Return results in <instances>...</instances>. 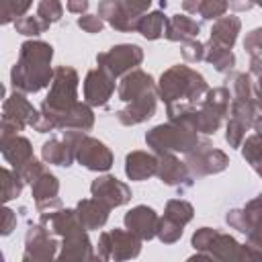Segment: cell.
Instances as JSON below:
<instances>
[{"label":"cell","instance_id":"obj_12","mask_svg":"<svg viewBox=\"0 0 262 262\" xmlns=\"http://www.w3.org/2000/svg\"><path fill=\"white\" fill-rule=\"evenodd\" d=\"M115 92V78L102 70V68H94L86 74L84 78V102H88L90 106H104L108 102V98Z\"/></svg>","mask_w":262,"mask_h":262},{"label":"cell","instance_id":"obj_41","mask_svg":"<svg viewBox=\"0 0 262 262\" xmlns=\"http://www.w3.org/2000/svg\"><path fill=\"white\" fill-rule=\"evenodd\" d=\"M180 53H182V57H184L188 63H196V61L205 59V43H201V41H196V39L184 41L182 47H180Z\"/></svg>","mask_w":262,"mask_h":262},{"label":"cell","instance_id":"obj_45","mask_svg":"<svg viewBox=\"0 0 262 262\" xmlns=\"http://www.w3.org/2000/svg\"><path fill=\"white\" fill-rule=\"evenodd\" d=\"M215 231L217 229H213V227H201V229H196L192 233V248L199 250V252H205L207 246H209V242L213 239Z\"/></svg>","mask_w":262,"mask_h":262},{"label":"cell","instance_id":"obj_53","mask_svg":"<svg viewBox=\"0 0 262 262\" xmlns=\"http://www.w3.org/2000/svg\"><path fill=\"white\" fill-rule=\"evenodd\" d=\"M252 2H254L256 6H260V8H262V0H252Z\"/></svg>","mask_w":262,"mask_h":262},{"label":"cell","instance_id":"obj_23","mask_svg":"<svg viewBox=\"0 0 262 262\" xmlns=\"http://www.w3.org/2000/svg\"><path fill=\"white\" fill-rule=\"evenodd\" d=\"M158 170V156L135 149L129 151L125 158V174L129 180H145L154 176Z\"/></svg>","mask_w":262,"mask_h":262},{"label":"cell","instance_id":"obj_39","mask_svg":"<svg viewBox=\"0 0 262 262\" xmlns=\"http://www.w3.org/2000/svg\"><path fill=\"white\" fill-rule=\"evenodd\" d=\"M227 8H229L227 0H203L201 8H199V14L205 20H217L227 12Z\"/></svg>","mask_w":262,"mask_h":262},{"label":"cell","instance_id":"obj_47","mask_svg":"<svg viewBox=\"0 0 262 262\" xmlns=\"http://www.w3.org/2000/svg\"><path fill=\"white\" fill-rule=\"evenodd\" d=\"M14 227H16V213L10 207H4V211H2V235L12 233Z\"/></svg>","mask_w":262,"mask_h":262},{"label":"cell","instance_id":"obj_7","mask_svg":"<svg viewBox=\"0 0 262 262\" xmlns=\"http://www.w3.org/2000/svg\"><path fill=\"white\" fill-rule=\"evenodd\" d=\"M141 242L133 231L125 229H111L102 231L98 237V252L96 258L100 260H131L139 256L141 252Z\"/></svg>","mask_w":262,"mask_h":262},{"label":"cell","instance_id":"obj_49","mask_svg":"<svg viewBox=\"0 0 262 262\" xmlns=\"http://www.w3.org/2000/svg\"><path fill=\"white\" fill-rule=\"evenodd\" d=\"M131 10H135L137 14H145L147 12V8H149V4H151V0H123Z\"/></svg>","mask_w":262,"mask_h":262},{"label":"cell","instance_id":"obj_37","mask_svg":"<svg viewBox=\"0 0 262 262\" xmlns=\"http://www.w3.org/2000/svg\"><path fill=\"white\" fill-rule=\"evenodd\" d=\"M250 127L233 117H229L227 125H225V141L229 143V147H242L244 143V137H246V131Z\"/></svg>","mask_w":262,"mask_h":262},{"label":"cell","instance_id":"obj_17","mask_svg":"<svg viewBox=\"0 0 262 262\" xmlns=\"http://www.w3.org/2000/svg\"><path fill=\"white\" fill-rule=\"evenodd\" d=\"M154 88H158L154 78L147 72L135 68V70H131V72H127L123 76V80H121V84L117 88V94H119V100L131 102L137 96H141V94H145V92H149Z\"/></svg>","mask_w":262,"mask_h":262},{"label":"cell","instance_id":"obj_14","mask_svg":"<svg viewBox=\"0 0 262 262\" xmlns=\"http://www.w3.org/2000/svg\"><path fill=\"white\" fill-rule=\"evenodd\" d=\"M90 192H92L94 199L102 201V203L108 205L111 209L129 203L131 196H133V194H131V188H129L125 182H121V180H117L115 176H108V174L98 176L96 180H92Z\"/></svg>","mask_w":262,"mask_h":262},{"label":"cell","instance_id":"obj_28","mask_svg":"<svg viewBox=\"0 0 262 262\" xmlns=\"http://www.w3.org/2000/svg\"><path fill=\"white\" fill-rule=\"evenodd\" d=\"M205 61H209L217 72L227 74L235 66V55L231 53V49L209 41V43H205Z\"/></svg>","mask_w":262,"mask_h":262},{"label":"cell","instance_id":"obj_22","mask_svg":"<svg viewBox=\"0 0 262 262\" xmlns=\"http://www.w3.org/2000/svg\"><path fill=\"white\" fill-rule=\"evenodd\" d=\"M0 149H2V156L4 160L16 170L20 168L25 162H29L33 156V145L27 137L23 135H10V137H0Z\"/></svg>","mask_w":262,"mask_h":262},{"label":"cell","instance_id":"obj_9","mask_svg":"<svg viewBox=\"0 0 262 262\" xmlns=\"http://www.w3.org/2000/svg\"><path fill=\"white\" fill-rule=\"evenodd\" d=\"M143 61V49L135 43H121L96 55L98 68L106 70L113 78L125 76L127 72L135 70Z\"/></svg>","mask_w":262,"mask_h":262},{"label":"cell","instance_id":"obj_10","mask_svg":"<svg viewBox=\"0 0 262 262\" xmlns=\"http://www.w3.org/2000/svg\"><path fill=\"white\" fill-rule=\"evenodd\" d=\"M51 231L43 223H35L27 229L25 235V262H45L57 256V242L49 235Z\"/></svg>","mask_w":262,"mask_h":262},{"label":"cell","instance_id":"obj_3","mask_svg":"<svg viewBox=\"0 0 262 262\" xmlns=\"http://www.w3.org/2000/svg\"><path fill=\"white\" fill-rule=\"evenodd\" d=\"M209 86L203 74L188 66H172L166 72H162L158 82V96L166 102H192L199 104L203 96L207 94Z\"/></svg>","mask_w":262,"mask_h":262},{"label":"cell","instance_id":"obj_51","mask_svg":"<svg viewBox=\"0 0 262 262\" xmlns=\"http://www.w3.org/2000/svg\"><path fill=\"white\" fill-rule=\"evenodd\" d=\"M201 2H203V0H182V8H184L186 12H190V14H196L199 8H201Z\"/></svg>","mask_w":262,"mask_h":262},{"label":"cell","instance_id":"obj_33","mask_svg":"<svg viewBox=\"0 0 262 262\" xmlns=\"http://www.w3.org/2000/svg\"><path fill=\"white\" fill-rule=\"evenodd\" d=\"M164 215L170 217V219H174V221L180 223V225H186L188 221H192L194 209H192L190 203H186V201H182V199H172V201L166 203Z\"/></svg>","mask_w":262,"mask_h":262},{"label":"cell","instance_id":"obj_50","mask_svg":"<svg viewBox=\"0 0 262 262\" xmlns=\"http://www.w3.org/2000/svg\"><path fill=\"white\" fill-rule=\"evenodd\" d=\"M227 4H229V8H233V10H237V12L250 10V8L254 6L252 0H227Z\"/></svg>","mask_w":262,"mask_h":262},{"label":"cell","instance_id":"obj_38","mask_svg":"<svg viewBox=\"0 0 262 262\" xmlns=\"http://www.w3.org/2000/svg\"><path fill=\"white\" fill-rule=\"evenodd\" d=\"M37 14L47 20L49 25L61 20V14H63V6L59 0H37Z\"/></svg>","mask_w":262,"mask_h":262},{"label":"cell","instance_id":"obj_43","mask_svg":"<svg viewBox=\"0 0 262 262\" xmlns=\"http://www.w3.org/2000/svg\"><path fill=\"white\" fill-rule=\"evenodd\" d=\"M76 23H78V27L82 31H86L90 35H96V33H100L104 29V20L98 14H82V16H78Z\"/></svg>","mask_w":262,"mask_h":262},{"label":"cell","instance_id":"obj_26","mask_svg":"<svg viewBox=\"0 0 262 262\" xmlns=\"http://www.w3.org/2000/svg\"><path fill=\"white\" fill-rule=\"evenodd\" d=\"M41 158L45 164H53V166H61V168L72 166V162L76 160L74 147L68 143V139H57V137L43 143Z\"/></svg>","mask_w":262,"mask_h":262},{"label":"cell","instance_id":"obj_44","mask_svg":"<svg viewBox=\"0 0 262 262\" xmlns=\"http://www.w3.org/2000/svg\"><path fill=\"white\" fill-rule=\"evenodd\" d=\"M45 170V166L39 162V160H35V158H31L29 162H25L20 168H16V172L23 176V180L25 182H33L41 172Z\"/></svg>","mask_w":262,"mask_h":262},{"label":"cell","instance_id":"obj_32","mask_svg":"<svg viewBox=\"0 0 262 262\" xmlns=\"http://www.w3.org/2000/svg\"><path fill=\"white\" fill-rule=\"evenodd\" d=\"M31 6H33V0H0V23L2 25L14 23Z\"/></svg>","mask_w":262,"mask_h":262},{"label":"cell","instance_id":"obj_11","mask_svg":"<svg viewBox=\"0 0 262 262\" xmlns=\"http://www.w3.org/2000/svg\"><path fill=\"white\" fill-rule=\"evenodd\" d=\"M98 16L102 20H106L119 33L137 31V25L141 18V14L131 10L123 0H100L98 2Z\"/></svg>","mask_w":262,"mask_h":262},{"label":"cell","instance_id":"obj_1","mask_svg":"<svg viewBox=\"0 0 262 262\" xmlns=\"http://www.w3.org/2000/svg\"><path fill=\"white\" fill-rule=\"evenodd\" d=\"M78 72L72 66H57L53 72L51 88L33 129L47 133L53 129H80L90 131L94 125V113L88 102H78Z\"/></svg>","mask_w":262,"mask_h":262},{"label":"cell","instance_id":"obj_4","mask_svg":"<svg viewBox=\"0 0 262 262\" xmlns=\"http://www.w3.org/2000/svg\"><path fill=\"white\" fill-rule=\"evenodd\" d=\"M63 139L74 147V156L80 166L92 172H106L113 166V151L96 137L86 135L80 129H63Z\"/></svg>","mask_w":262,"mask_h":262},{"label":"cell","instance_id":"obj_36","mask_svg":"<svg viewBox=\"0 0 262 262\" xmlns=\"http://www.w3.org/2000/svg\"><path fill=\"white\" fill-rule=\"evenodd\" d=\"M242 156L248 164L256 166L258 162H262V131H256L254 135H250L244 143H242Z\"/></svg>","mask_w":262,"mask_h":262},{"label":"cell","instance_id":"obj_21","mask_svg":"<svg viewBox=\"0 0 262 262\" xmlns=\"http://www.w3.org/2000/svg\"><path fill=\"white\" fill-rule=\"evenodd\" d=\"M108 211L111 207L104 205L102 201L98 199H82L78 205H76V213H78V219L80 223L84 225V229H100L106 221H108Z\"/></svg>","mask_w":262,"mask_h":262},{"label":"cell","instance_id":"obj_48","mask_svg":"<svg viewBox=\"0 0 262 262\" xmlns=\"http://www.w3.org/2000/svg\"><path fill=\"white\" fill-rule=\"evenodd\" d=\"M66 6H68V10L74 12V14H86L90 2H88V0H68Z\"/></svg>","mask_w":262,"mask_h":262},{"label":"cell","instance_id":"obj_5","mask_svg":"<svg viewBox=\"0 0 262 262\" xmlns=\"http://www.w3.org/2000/svg\"><path fill=\"white\" fill-rule=\"evenodd\" d=\"M199 139H201L199 133H194L178 123H172V121L156 125L145 133V143H147V147H151V151L156 156L168 154V151L186 154L199 143Z\"/></svg>","mask_w":262,"mask_h":262},{"label":"cell","instance_id":"obj_13","mask_svg":"<svg viewBox=\"0 0 262 262\" xmlns=\"http://www.w3.org/2000/svg\"><path fill=\"white\" fill-rule=\"evenodd\" d=\"M156 176L166 186H174V188H188L192 184V180H194V176L190 174L186 162H180L172 151L158 156Z\"/></svg>","mask_w":262,"mask_h":262},{"label":"cell","instance_id":"obj_29","mask_svg":"<svg viewBox=\"0 0 262 262\" xmlns=\"http://www.w3.org/2000/svg\"><path fill=\"white\" fill-rule=\"evenodd\" d=\"M166 16L162 10H154V12H145L141 14L139 18V25H137V31L147 39V41H156L164 35V29H166Z\"/></svg>","mask_w":262,"mask_h":262},{"label":"cell","instance_id":"obj_27","mask_svg":"<svg viewBox=\"0 0 262 262\" xmlns=\"http://www.w3.org/2000/svg\"><path fill=\"white\" fill-rule=\"evenodd\" d=\"M31 192L35 203H43V201H51L57 199L59 192V180L55 174H51L49 170H43L33 182H31Z\"/></svg>","mask_w":262,"mask_h":262},{"label":"cell","instance_id":"obj_20","mask_svg":"<svg viewBox=\"0 0 262 262\" xmlns=\"http://www.w3.org/2000/svg\"><path fill=\"white\" fill-rule=\"evenodd\" d=\"M205 252L211 254L213 260H223V262H242L244 260V244H239L229 233H221V231H215V235L209 242Z\"/></svg>","mask_w":262,"mask_h":262},{"label":"cell","instance_id":"obj_34","mask_svg":"<svg viewBox=\"0 0 262 262\" xmlns=\"http://www.w3.org/2000/svg\"><path fill=\"white\" fill-rule=\"evenodd\" d=\"M51 25L47 20H43L39 14H31V16H20L14 20V29L16 33L25 35V37H35V35H41L49 29Z\"/></svg>","mask_w":262,"mask_h":262},{"label":"cell","instance_id":"obj_42","mask_svg":"<svg viewBox=\"0 0 262 262\" xmlns=\"http://www.w3.org/2000/svg\"><path fill=\"white\" fill-rule=\"evenodd\" d=\"M244 49L250 57H262V27L252 29L244 39Z\"/></svg>","mask_w":262,"mask_h":262},{"label":"cell","instance_id":"obj_35","mask_svg":"<svg viewBox=\"0 0 262 262\" xmlns=\"http://www.w3.org/2000/svg\"><path fill=\"white\" fill-rule=\"evenodd\" d=\"M182 227H184V225H180V223H176L174 219H170V217L164 215V217H160L156 237H158L162 244H174V242L180 239V235H182Z\"/></svg>","mask_w":262,"mask_h":262},{"label":"cell","instance_id":"obj_24","mask_svg":"<svg viewBox=\"0 0 262 262\" xmlns=\"http://www.w3.org/2000/svg\"><path fill=\"white\" fill-rule=\"evenodd\" d=\"M199 33H201V25L196 20H192L190 16H184V14L170 16L166 20V29H164V37L168 41H176V43L196 39Z\"/></svg>","mask_w":262,"mask_h":262},{"label":"cell","instance_id":"obj_16","mask_svg":"<svg viewBox=\"0 0 262 262\" xmlns=\"http://www.w3.org/2000/svg\"><path fill=\"white\" fill-rule=\"evenodd\" d=\"M158 223H160L158 213L147 205H137V207H133L131 211L125 213V227L129 231H133L143 242L156 237Z\"/></svg>","mask_w":262,"mask_h":262},{"label":"cell","instance_id":"obj_52","mask_svg":"<svg viewBox=\"0 0 262 262\" xmlns=\"http://www.w3.org/2000/svg\"><path fill=\"white\" fill-rule=\"evenodd\" d=\"M254 170H256V174H258V176L262 178V162H258V164L254 166Z\"/></svg>","mask_w":262,"mask_h":262},{"label":"cell","instance_id":"obj_40","mask_svg":"<svg viewBox=\"0 0 262 262\" xmlns=\"http://www.w3.org/2000/svg\"><path fill=\"white\" fill-rule=\"evenodd\" d=\"M252 76V88H254V98L258 106L262 108V57H252L250 59V72Z\"/></svg>","mask_w":262,"mask_h":262},{"label":"cell","instance_id":"obj_15","mask_svg":"<svg viewBox=\"0 0 262 262\" xmlns=\"http://www.w3.org/2000/svg\"><path fill=\"white\" fill-rule=\"evenodd\" d=\"M156 106H158V88L137 96L131 102H127V106L117 111V121L125 127L139 125V123H143L156 115Z\"/></svg>","mask_w":262,"mask_h":262},{"label":"cell","instance_id":"obj_31","mask_svg":"<svg viewBox=\"0 0 262 262\" xmlns=\"http://www.w3.org/2000/svg\"><path fill=\"white\" fill-rule=\"evenodd\" d=\"M0 176H2V201L8 203L23 192L25 180L16 170H8V168H2Z\"/></svg>","mask_w":262,"mask_h":262},{"label":"cell","instance_id":"obj_46","mask_svg":"<svg viewBox=\"0 0 262 262\" xmlns=\"http://www.w3.org/2000/svg\"><path fill=\"white\" fill-rule=\"evenodd\" d=\"M246 237H248V244H252V246H256L258 250H262V217L256 219V221L250 225V231L246 233Z\"/></svg>","mask_w":262,"mask_h":262},{"label":"cell","instance_id":"obj_19","mask_svg":"<svg viewBox=\"0 0 262 262\" xmlns=\"http://www.w3.org/2000/svg\"><path fill=\"white\" fill-rule=\"evenodd\" d=\"M57 258L59 260H94L96 254L92 252V242H90L86 229L63 235V242L59 244Z\"/></svg>","mask_w":262,"mask_h":262},{"label":"cell","instance_id":"obj_2","mask_svg":"<svg viewBox=\"0 0 262 262\" xmlns=\"http://www.w3.org/2000/svg\"><path fill=\"white\" fill-rule=\"evenodd\" d=\"M51 59H53V47L49 43L41 39L25 41L20 45L18 59L10 72L12 88L25 94H35L45 86H49L55 72L51 70Z\"/></svg>","mask_w":262,"mask_h":262},{"label":"cell","instance_id":"obj_18","mask_svg":"<svg viewBox=\"0 0 262 262\" xmlns=\"http://www.w3.org/2000/svg\"><path fill=\"white\" fill-rule=\"evenodd\" d=\"M41 223L55 235H68V233H74V231H80L84 229V225L80 223L78 219V213L76 209H53V211H45L41 213Z\"/></svg>","mask_w":262,"mask_h":262},{"label":"cell","instance_id":"obj_30","mask_svg":"<svg viewBox=\"0 0 262 262\" xmlns=\"http://www.w3.org/2000/svg\"><path fill=\"white\" fill-rule=\"evenodd\" d=\"M227 88L231 92V98H254L252 88V76L246 72H231L227 76Z\"/></svg>","mask_w":262,"mask_h":262},{"label":"cell","instance_id":"obj_25","mask_svg":"<svg viewBox=\"0 0 262 262\" xmlns=\"http://www.w3.org/2000/svg\"><path fill=\"white\" fill-rule=\"evenodd\" d=\"M239 29H242V20H239L237 16H233V14L225 16V14H223L221 18L215 20V25H213V29H211L209 41H211V43H217V45H221V47L231 49V47L235 45V41H237Z\"/></svg>","mask_w":262,"mask_h":262},{"label":"cell","instance_id":"obj_8","mask_svg":"<svg viewBox=\"0 0 262 262\" xmlns=\"http://www.w3.org/2000/svg\"><path fill=\"white\" fill-rule=\"evenodd\" d=\"M184 162H186V166H188V170L194 178L219 174L229 166L227 154L213 147V143L209 139H199V143L190 151H186Z\"/></svg>","mask_w":262,"mask_h":262},{"label":"cell","instance_id":"obj_6","mask_svg":"<svg viewBox=\"0 0 262 262\" xmlns=\"http://www.w3.org/2000/svg\"><path fill=\"white\" fill-rule=\"evenodd\" d=\"M37 117H39V111H35V106L27 100L25 92L14 90L12 94L6 96L4 104H2L0 137L16 135V133L23 131L27 125L33 127V123L37 121Z\"/></svg>","mask_w":262,"mask_h":262}]
</instances>
